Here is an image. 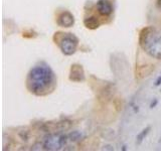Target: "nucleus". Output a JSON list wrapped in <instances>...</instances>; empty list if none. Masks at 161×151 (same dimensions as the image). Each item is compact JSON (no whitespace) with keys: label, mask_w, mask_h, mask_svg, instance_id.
<instances>
[{"label":"nucleus","mask_w":161,"mask_h":151,"mask_svg":"<svg viewBox=\"0 0 161 151\" xmlns=\"http://www.w3.org/2000/svg\"><path fill=\"white\" fill-rule=\"evenodd\" d=\"M57 87V77L47 64L42 63L30 69L26 78V88L35 96H47Z\"/></svg>","instance_id":"nucleus-1"},{"label":"nucleus","mask_w":161,"mask_h":151,"mask_svg":"<svg viewBox=\"0 0 161 151\" xmlns=\"http://www.w3.org/2000/svg\"><path fill=\"white\" fill-rule=\"evenodd\" d=\"M69 141L68 134H64L62 131H58L57 133H47L42 139L43 150H60L67 145Z\"/></svg>","instance_id":"nucleus-2"},{"label":"nucleus","mask_w":161,"mask_h":151,"mask_svg":"<svg viewBox=\"0 0 161 151\" xmlns=\"http://www.w3.org/2000/svg\"><path fill=\"white\" fill-rule=\"evenodd\" d=\"M55 43H58L59 49L64 55H72L77 52L79 38L73 33H63Z\"/></svg>","instance_id":"nucleus-3"},{"label":"nucleus","mask_w":161,"mask_h":151,"mask_svg":"<svg viewBox=\"0 0 161 151\" xmlns=\"http://www.w3.org/2000/svg\"><path fill=\"white\" fill-rule=\"evenodd\" d=\"M157 37H158V34L155 27L153 26L144 27L143 29H141V31L139 33L138 42H139L140 48L144 50L148 49Z\"/></svg>","instance_id":"nucleus-4"},{"label":"nucleus","mask_w":161,"mask_h":151,"mask_svg":"<svg viewBox=\"0 0 161 151\" xmlns=\"http://www.w3.org/2000/svg\"><path fill=\"white\" fill-rule=\"evenodd\" d=\"M69 81L72 82H75V83H80L84 82L86 77H85V72L84 69L80 64H75L70 67L69 70Z\"/></svg>","instance_id":"nucleus-5"},{"label":"nucleus","mask_w":161,"mask_h":151,"mask_svg":"<svg viewBox=\"0 0 161 151\" xmlns=\"http://www.w3.org/2000/svg\"><path fill=\"white\" fill-rule=\"evenodd\" d=\"M58 24L62 27H72L75 24V16L69 11H64L58 15Z\"/></svg>","instance_id":"nucleus-6"},{"label":"nucleus","mask_w":161,"mask_h":151,"mask_svg":"<svg viewBox=\"0 0 161 151\" xmlns=\"http://www.w3.org/2000/svg\"><path fill=\"white\" fill-rule=\"evenodd\" d=\"M96 8H97L99 14L103 15V16H109L113 13V6L109 0H98Z\"/></svg>","instance_id":"nucleus-7"},{"label":"nucleus","mask_w":161,"mask_h":151,"mask_svg":"<svg viewBox=\"0 0 161 151\" xmlns=\"http://www.w3.org/2000/svg\"><path fill=\"white\" fill-rule=\"evenodd\" d=\"M148 55L156 59H161V36H158L151 47L145 50Z\"/></svg>","instance_id":"nucleus-8"},{"label":"nucleus","mask_w":161,"mask_h":151,"mask_svg":"<svg viewBox=\"0 0 161 151\" xmlns=\"http://www.w3.org/2000/svg\"><path fill=\"white\" fill-rule=\"evenodd\" d=\"M84 24H85V26L87 27L88 29L95 30V29H97V28L100 27L101 22L99 21V19L96 16H90V17L85 18Z\"/></svg>","instance_id":"nucleus-9"},{"label":"nucleus","mask_w":161,"mask_h":151,"mask_svg":"<svg viewBox=\"0 0 161 151\" xmlns=\"http://www.w3.org/2000/svg\"><path fill=\"white\" fill-rule=\"evenodd\" d=\"M68 137H69V141L70 142H79L83 138H84V134L83 132H80L79 130H75V131H70V132L68 134Z\"/></svg>","instance_id":"nucleus-10"},{"label":"nucleus","mask_w":161,"mask_h":151,"mask_svg":"<svg viewBox=\"0 0 161 151\" xmlns=\"http://www.w3.org/2000/svg\"><path fill=\"white\" fill-rule=\"evenodd\" d=\"M150 130H151V126H147V127L144 128L142 131H140V132L137 134V136H136V144L140 145L141 143H142L144 141V139L147 137V135L149 134Z\"/></svg>","instance_id":"nucleus-11"},{"label":"nucleus","mask_w":161,"mask_h":151,"mask_svg":"<svg viewBox=\"0 0 161 151\" xmlns=\"http://www.w3.org/2000/svg\"><path fill=\"white\" fill-rule=\"evenodd\" d=\"M18 137L19 139L23 141V142H28L29 139H30V131L27 129H22L18 131Z\"/></svg>","instance_id":"nucleus-12"},{"label":"nucleus","mask_w":161,"mask_h":151,"mask_svg":"<svg viewBox=\"0 0 161 151\" xmlns=\"http://www.w3.org/2000/svg\"><path fill=\"white\" fill-rule=\"evenodd\" d=\"M42 149H43L42 142H35L31 146V150H42Z\"/></svg>","instance_id":"nucleus-13"},{"label":"nucleus","mask_w":161,"mask_h":151,"mask_svg":"<svg viewBox=\"0 0 161 151\" xmlns=\"http://www.w3.org/2000/svg\"><path fill=\"white\" fill-rule=\"evenodd\" d=\"M157 105H158V99L154 98L152 101H151V103H150V105H149V107H150V109H153V108H155Z\"/></svg>","instance_id":"nucleus-14"},{"label":"nucleus","mask_w":161,"mask_h":151,"mask_svg":"<svg viewBox=\"0 0 161 151\" xmlns=\"http://www.w3.org/2000/svg\"><path fill=\"white\" fill-rule=\"evenodd\" d=\"M154 86H155V87H159V86H161V76H159V77L156 79Z\"/></svg>","instance_id":"nucleus-15"},{"label":"nucleus","mask_w":161,"mask_h":151,"mask_svg":"<svg viewBox=\"0 0 161 151\" xmlns=\"http://www.w3.org/2000/svg\"><path fill=\"white\" fill-rule=\"evenodd\" d=\"M103 150H114V147L112 145H105L104 146V148H103Z\"/></svg>","instance_id":"nucleus-16"},{"label":"nucleus","mask_w":161,"mask_h":151,"mask_svg":"<svg viewBox=\"0 0 161 151\" xmlns=\"http://www.w3.org/2000/svg\"><path fill=\"white\" fill-rule=\"evenodd\" d=\"M157 6L161 9V0H157Z\"/></svg>","instance_id":"nucleus-17"},{"label":"nucleus","mask_w":161,"mask_h":151,"mask_svg":"<svg viewBox=\"0 0 161 151\" xmlns=\"http://www.w3.org/2000/svg\"><path fill=\"white\" fill-rule=\"evenodd\" d=\"M161 142V137H160V140H159V143Z\"/></svg>","instance_id":"nucleus-18"},{"label":"nucleus","mask_w":161,"mask_h":151,"mask_svg":"<svg viewBox=\"0 0 161 151\" xmlns=\"http://www.w3.org/2000/svg\"><path fill=\"white\" fill-rule=\"evenodd\" d=\"M160 92H161V89H160Z\"/></svg>","instance_id":"nucleus-19"}]
</instances>
